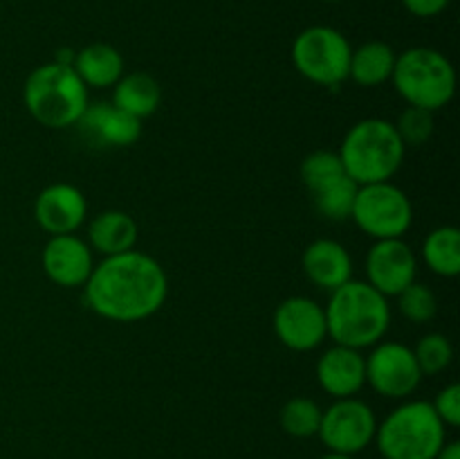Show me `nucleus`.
Returning <instances> with one entry per match:
<instances>
[{
	"instance_id": "11",
	"label": "nucleus",
	"mask_w": 460,
	"mask_h": 459,
	"mask_svg": "<svg viewBox=\"0 0 460 459\" xmlns=\"http://www.w3.org/2000/svg\"><path fill=\"white\" fill-rule=\"evenodd\" d=\"M422 372L413 349L400 342H382L367 358V381L386 399H404L420 385Z\"/></svg>"
},
{
	"instance_id": "14",
	"label": "nucleus",
	"mask_w": 460,
	"mask_h": 459,
	"mask_svg": "<svg viewBox=\"0 0 460 459\" xmlns=\"http://www.w3.org/2000/svg\"><path fill=\"white\" fill-rule=\"evenodd\" d=\"M88 214V202L81 189L75 184L57 183L45 187L34 202V216L40 230L52 237L75 234L84 225Z\"/></svg>"
},
{
	"instance_id": "28",
	"label": "nucleus",
	"mask_w": 460,
	"mask_h": 459,
	"mask_svg": "<svg viewBox=\"0 0 460 459\" xmlns=\"http://www.w3.org/2000/svg\"><path fill=\"white\" fill-rule=\"evenodd\" d=\"M436 414L440 417V421L449 428H456L460 423V385L452 382V385L445 387L438 396H436L434 403Z\"/></svg>"
},
{
	"instance_id": "9",
	"label": "nucleus",
	"mask_w": 460,
	"mask_h": 459,
	"mask_svg": "<svg viewBox=\"0 0 460 459\" xmlns=\"http://www.w3.org/2000/svg\"><path fill=\"white\" fill-rule=\"evenodd\" d=\"M301 180L308 187L314 207L323 219H350L359 184L346 174L337 153L314 151L305 156V160L301 162Z\"/></svg>"
},
{
	"instance_id": "6",
	"label": "nucleus",
	"mask_w": 460,
	"mask_h": 459,
	"mask_svg": "<svg viewBox=\"0 0 460 459\" xmlns=\"http://www.w3.org/2000/svg\"><path fill=\"white\" fill-rule=\"evenodd\" d=\"M395 90L409 106L434 112L447 106L456 93V72L452 61L438 50L411 48L395 58Z\"/></svg>"
},
{
	"instance_id": "27",
	"label": "nucleus",
	"mask_w": 460,
	"mask_h": 459,
	"mask_svg": "<svg viewBox=\"0 0 460 459\" xmlns=\"http://www.w3.org/2000/svg\"><path fill=\"white\" fill-rule=\"evenodd\" d=\"M395 130H398V135L402 138L404 147H407V144L418 147V144H425L427 140L431 138V133H434V117H431V112L425 111V108L409 106L407 111L400 115Z\"/></svg>"
},
{
	"instance_id": "30",
	"label": "nucleus",
	"mask_w": 460,
	"mask_h": 459,
	"mask_svg": "<svg viewBox=\"0 0 460 459\" xmlns=\"http://www.w3.org/2000/svg\"><path fill=\"white\" fill-rule=\"evenodd\" d=\"M436 459H460V444L458 441H445L443 448L438 450Z\"/></svg>"
},
{
	"instance_id": "31",
	"label": "nucleus",
	"mask_w": 460,
	"mask_h": 459,
	"mask_svg": "<svg viewBox=\"0 0 460 459\" xmlns=\"http://www.w3.org/2000/svg\"><path fill=\"white\" fill-rule=\"evenodd\" d=\"M75 57H76V52H72L70 48H63L61 52L57 54V58H54V61L63 63V66H72V63H75Z\"/></svg>"
},
{
	"instance_id": "25",
	"label": "nucleus",
	"mask_w": 460,
	"mask_h": 459,
	"mask_svg": "<svg viewBox=\"0 0 460 459\" xmlns=\"http://www.w3.org/2000/svg\"><path fill=\"white\" fill-rule=\"evenodd\" d=\"M413 356H416L422 376H434V374H440L449 367L454 358V346L443 333H429L418 342Z\"/></svg>"
},
{
	"instance_id": "16",
	"label": "nucleus",
	"mask_w": 460,
	"mask_h": 459,
	"mask_svg": "<svg viewBox=\"0 0 460 459\" xmlns=\"http://www.w3.org/2000/svg\"><path fill=\"white\" fill-rule=\"evenodd\" d=\"M93 268V252L76 234H58L45 246L43 270L58 286H85Z\"/></svg>"
},
{
	"instance_id": "29",
	"label": "nucleus",
	"mask_w": 460,
	"mask_h": 459,
	"mask_svg": "<svg viewBox=\"0 0 460 459\" xmlns=\"http://www.w3.org/2000/svg\"><path fill=\"white\" fill-rule=\"evenodd\" d=\"M409 14L418 18H434L447 9L449 0H402Z\"/></svg>"
},
{
	"instance_id": "13",
	"label": "nucleus",
	"mask_w": 460,
	"mask_h": 459,
	"mask_svg": "<svg viewBox=\"0 0 460 459\" xmlns=\"http://www.w3.org/2000/svg\"><path fill=\"white\" fill-rule=\"evenodd\" d=\"M416 255L402 238H382L368 250V284L385 297H398L404 288L416 282Z\"/></svg>"
},
{
	"instance_id": "8",
	"label": "nucleus",
	"mask_w": 460,
	"mask_h": 459,
	"mask_svg": "<svg viewBox=\"0 0 460 459\" xmlns=\"http://www.w3.org/2000/svg\"><path fill=\"white\" fill-rule=\"evenodd\" d=\"M350 219H355L358 228L376 241L402 238V234L411 228L413 207L407 194L389 180L359 184Z\"/></svg>"
},
{
	"instance_id": "23",
	"label": "nucleus",
	"mask_w": 460,
	"mask_h": 459,
	"mask_svg": "<svg viewBox=\"0 0 460 459\" xmlns=\"http://www.w3.org/2000/svg\"><path fill=\"white\" fill-rule=\"evenodd\" d=\"M422 256L431 273L440 277H456L460 273V232L452 225L436 228L427 234Z\"/></svg>"
},
{
	"instance_id": "3",
	"label": "nucleus",
	"mask_w": 460,
	"mask_h": 459,
	"mask_svg": "<svg viewBox=\"0 0 460 459\" xmlns=\"http://www.w3.org/2000/svg\"><path fill=\"white\" fill-rule=\"evenodd\" d=\"M22 102L30 115L48 129H67L88 108V86L72 66L45 63L30 72L22 88Z\"/></svg>"
},
{
	"instance_id": "10",
	"label": "nucleus",
	"mask_w": 460,
	"mask_h": 459,
	"mask_svg": "<svg viewBox=\"0 0 460 459\" xmlns=\"http://www.w3.org/2000/svg\"><path fill=\"white\" fill-rule=\"evenodd\" d=\"M377 418L364 400L349 396L337 399L335 403L322 412V426L317 435L331 453L353 454L362 453L376 439Z\"/></svg>"
},
{
	"instance_id": "32",
	"label": "nucleus",
	"mask_w": 460,
	"mask_h": 459,
	"mask_svg": "<svg viewBox=\"0 0 460 459\" xmlns=\"http://www.w3.org/2000/svg\"><path fill=\"white\" fill-rule=\"evenodd\" d=\"M322 459H353V457H349V454H337V453H331V454H326V457H322Z\"/></svg>"
},
{
	"instance_id": "12",
	"label": "nucleus",
	"mask_w": 460,
	"mask_h": 459,
	"mask_svg": "<svg viewBox=\"0 0 460 459\" xmlns=\"http://www.w3.org/2000/svg\"><path fill=\"white\" fill-rule=\"evenodd\" d=\"M274 333L292 351L317 349L328 336L326 313L310 297H288L274 310Z\"/></svg>"
},
{
	"instance_id": "33",
	"label": "nucleus",
	"mask_w": 460,
	"mask_h": 459,
	"mask_svg": "<svg viewBox=\"0 0 460 459\" xmlns=\"http://www.w3.org/2000/svg\"><path fill=\"white\" fill-rule=\"evenodd\" d=\"M326 3H340V0H326Z\"/></svg>"
},
{
	"instance_id": "24",
	"label": "nucleus",
	"mask_w": 460,
	"mask_h": 459,
	"mask_svg": "<svg viewBox=\"0 0 460 459\" xmlns=\"http://www.w3.org/2000/svg\"><path fill=\"white\" fill-rule=\"evenodd\" d=\"M323 410L308 396H295L281 410V428L290 436L308 439L319 432Z\"/></svg>"
},
{
	"instance_id": "1",
	"label": "nucleus",
	"mask_w": 460,
	"mask_h": 459,
	"mask_svg": "<svg viewBox=\"0 0 460 459\" xmlns=\"http://www.w3.org/2000/svg\"><path fill=\"white\" fill-rule=\"evenodd\" d=\"M169 279L160 261L128 250L106 256L85 282V302L94 313L115 322H139L162 309Z\"/></svg>"
},
{
	"instance_id": "18",
	"label": "nucleus",
	"mask_w": 460,
	"mask_h": 459,
	"mask_svg": "<svg viewBox=\"0 0 460 459\" xmlns=\"http://www.w3.org/2000/svg\"><path fill=\"white\" fill-rule=\"evenodd\" d=\"M304 270L313 284L323 291H335L350 282L353 261L349 250L332 238H317L304 252Z\"/></svg>"
},
{
	"instance_id": "17",
	"label": "nucleus",
	"mask_w": 460,
	"mask_h": 459,
	"mask_svg": "<svg viewBox=\"0 0 460 459\" xmlns=\"http://www.w3.org/2000/svg\"><path fill=\"white\" fill-rule=\"evenodd\" d=\"M317 381L335 399L355 396L367 382V358L359 349L335 345L319 358Z\"/></svg>"
},
{
	"instance_id": "5",
	"label": "nucleus",
	"mask_w": 460,
	"mask_h": 459,
	"mask_svg": "<svg viewBox=\"0 0 460 459\" xmlns=\"http://www.w3.org/2000/svg\"><path fill=\"white\" fill-rule=\"evenodd\" d=\"M385 459H436L445 446V423L427 400H409L395 408L376 430Z\"/></svg>"
},
{
	"instance_id": "26",
	"label": "nucleus",
	"mask_w": 460,
	"mask_h": 459,
	"mask_svg": "<svg viewBox=\"0 0 460 459\" xmlns=\"http://www.w3.org/2000/svg\"><path fill=\"white\" fill-rule=\"evenodd\" d=\"M400 313L407 320H411L413 324H425L429 320H434L436 310H438V302L431 288H427L425 284L413 282L411 286L404 288L398 295Z\"/></svg>"
},
{
	"instance_id": "7",
	"label": "nucleus",
	"mask_w": 460,
	"mask_h": 459,
	"mask_svg": "<svg viewBox=\"0 0 460 459\" xmlns=\"http://www.w3.org/2000/svg\"><path fill=\"white\" fill-rule=\"evenodd\" d=\"M350 54L353 48L349 39L328 25L308 27L292 43V63L296 72L319 86H340L349 79Z\"/></svg>"
},
{
	"instance_id": "21",
	"label": "nucleus",
	"mask_w": 460,
	"mask_h": 459,
	"mask_svg": "<svg viewBox=\"0 0 460 459\" xmlns=\"http://www.w3.org/2000/svg\"><path fill=\"white\" fill-rule=\"evenodd\" d=\"M160 84L155 81V76L146 75V72H133V75L121 76L112 93V104L137 120L153 115L160 106Z\"/></svg>"
},
{
	"instance_id": "20",
	"label": "nucleus",
	"mask_w": 460,
	"mask_h": 459,
	"mask_svg": "<svg viewBox=\"0 0 460 459\" xmlns=\"http://www.w3.org/2000/svg\"><path fill=\"white\" fill-rule=\"evenodd\" d=\"M72 68L90 88H111L124 75V58L112 45L93 43L76 52Z\"/></svg>"
},
{
	"instance_id": "22",
	"label": "nucleus",
	"mask_w": 460,
	"mask_h": 459,
	"mask_svg": "<svg viewBox=\"0 0 460 459\" xmlns=\"http://www.w3.org/2000/svg\"><path fill=\"white\" fill-rule=\"evenodd\" d=\"M395 58L398 57L391 45L382 43V40H368L350 54L349 76H353L355 84L364 86V88L380 86L394 75Z\"/></svg>"
},
{
	"instance_id": "15",
	"label": "nucleus",
	"mask_w": 460,
	"mask_h": 459,
	"mask_svg": "<svg viewBox=\"0 0 460 459\" xmlns=\"http://www.w3.org/2000/svg\"><path fill=\"white\" fill-rule=\"evenodd\" d=\"M75 126L94 147H130L142 135V120L119 111L115 104H88Z\"/></svg>"
},
{
	"instance_id": "19",
	"label": "nucleus",
	"mask_w": 460,
	"mask_h": 459,
	"mask_svg": "<svg viewBox=\"0 0 460 459\" xmlns=\"http://www.w3.org/2000/svg\"><path fill=\"white\" fill-rule=\"evenodd\" d=\"M88 238L90 246L97 252H102V255H121V252L135 250V243H137V223L126 212H102L90 223Z\"/></svg>"
},
{
	"instance_id": "2",
	"label": "nucleus",
	"mask_w": 460,
	"mask_h": 459,
	"mask_svg": "<svg viewBox=\"0 0 460 459\" xmlns=\"http://www.w3.org/2000/svg\"><path fill=\"white\" fill-rule=\"evenodd\" d=\"M326 313L328 336L341 346L364 349L385 338L391 324L389 302L368 282H346L335 288Z\"/></svg>"
},
{
	"instance_id": "4",
	"label": "nucleus",
	"mask_w": 460,
	"mask_h": 459,
	"mask_svg": "<svg viewBox=\"0 0 460 459\" xmlns=\"http://www.w3.org/2000/svg\"><path fill=\"white\" fill-rule=\"evenodd\" d=\"M404 142L391 122L373 117L362 120L346 133L340 160L358 184L385 183L404 160Z\"/></svg>"
}]
</instances>
